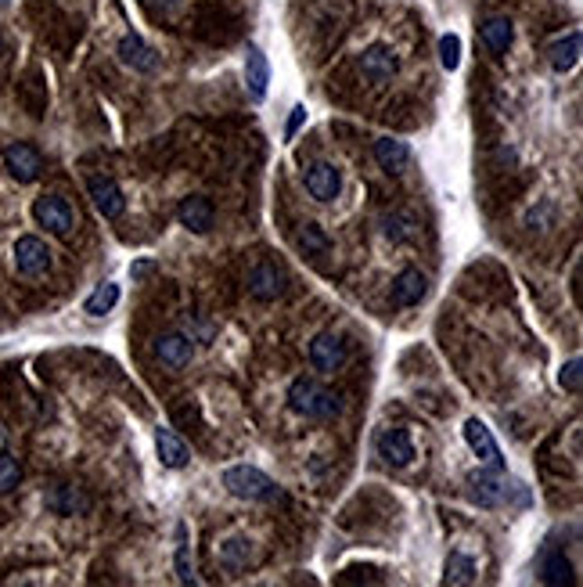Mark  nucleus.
I'll return each mask as SVG.
<instances>
[{"instance_id": "f257e3e1", "label": "nucleus", "mask_w": 583, "mask_h": 587, "mask_svg": "<svg viewBox=\"0 0 583 587\" xmlns=\"http://www.w3.org/2000/svg\"><path fill=\"white\" fill-rule=\"evenodd\" d=\"M289 408L295 415H302V419L324 422V419H335L342 411V397L335 390H324L317 379L299 375L289 386Z\"/></svg>"}, {"instance_id": "f03ea898", "label": "nucleus", "mask_w": 583, "mask_h": 587, "mask_svg": "<svg viewBox=\"0 0 583 587\" xmlns=\"http://www.w3.org/2000/svg\"><path fill=\"white\" fill-rule=\"evenodd\" d=\"M224 486H227V494H234L242 501H274V497H282L278 483L263 468H253V465L227 468L224 472Z\"/></svg>"}, {"instance_id": "7ed1b4c3", "label": "nucleus", "mask_w": 583, "mask_h": 587, "mask_svg": "<svg viewBox=\"0 0 583 587\" xmlns=\"http://www.w3.org/2000/svg\"><path fill=\"white\" fill-rule=\"evenodd\" d=\"M511 490H515V479H508L501 468H479L468 476V497L472 505L479 508H501L511 501Z\"/></svg>"}, {"instance_id": "20e7f679", "label": "nucleus", "mask_w": 583, "mask_h": 587, "mask_svg": "<svg viewBox=\"0 0 583 587\" xmlns=\"http://www.w3.org/2000/svg\"><path fill=\"white\" fill-rule=\"evenodd\" d=\"M33 220L40 224V227H47L51 235H69L72 231V206L62 198V195H40L36 202H33Z\"/></svg>"}, {"instance_id": "39448f33", "label": "nucleus", "mask_w": 583, "mask_h": 587, "mask_svg": "<svg viewBox=\"0 0 583 587\" xmlns=\"http://www.w3.org/2000/svg\"><path fill=\"white\" fill-rule=\"evenodd\" d=\"M14 267H18V274H25V278L47 274V271H51V249H47V242L36 238V235H22V238L14 242Z\"/></svg>"}, {"instance_id": "423d86ee", "label": "nucleus", "mask_w": 583, "mask_h": 587, "mask_svg": "<svg viewBox=\"0 0 583 587\" xmlns=\"http://www.w3.org/2000/svg\"><path fill=\"white\" fill-rule=\"evenodd\" d=\"M310 364H313L317 371H324V375L339 371V368L346 364V342H342V335L320 332V335L310 342Z\"/></svg>"}, {"instance_id": "0eeeda50", "label": "nucleus", "mask_w": 583, "mask_h": 587, "mask_svg": "<svg viewBox=\"0 0 583 587\" xmlns=\"http://www.w3.org/2000/svg\"><path fill=\"white\" fill-rule=\"evenodd\" d=\"M464 443L472 447V454L486 465V468H501L504 472V457H501V447L493 440V433L486 429V422H479V419H468L464 422Z\"/></svg>"}, {"instance_id": "6e6552de", "label": "nucleus", "mask_w": 583, "mask_h": 587, "mask_svg": "<svg viewBox=\"0 0 583 587\" xmlns=\"http://www.w3.org/2000/svg\"><path fill=\"white\" fill-rule=\"evenodd\" d=\"M4 166H7V173H11L18 184H29V180L40 177L43 159H40V151H36L33 145L14 141V145H7V151H4Z\"/></svg>"}, {"instance_id": "1a4fd4ad", "label": "nucleus", "mask_w": 583, "mask_h": 587, "mask_svg": "<svg viewBox=\"0 0 583 587\" xmlns=\"http://www.w3.org/2000/svg\"><path fill=\"white\" fill-rule=\"evenodd\" d=\"M87 191H91V198H94V206H98V213H101L105 220H119V217L127 213V198H123V191H119L116 180H109V177H91Z\"/></svg>"}, {"instance_id": "9d476101", "label": "nucleus", "mask_w": 583, "mask_h": 587, "mask_svg": "<svg viewBox=\"0 0 583 587\" xmlns=\"http://www.w3.org/2000/svg\"><path fill=\"white\" fill-rule=\"evenodd\" d=\"M397 69H400V58H397V51H393L389 43H371V47L364 51V58H360V72H364L368 80H375V83L393 80Z\"/></svg>"}, {"instance_id": "9b49d317", "label": "nucleus", "mask_w": 583, "mask_h": 587, "mask_svg": "<svg viewBox=\"0 0 583 587\" xmlns=\"http://www.w3.org/2000/svg\"><path fill=\"white\" fill-rule=\"evenodd\" d=\"M249 293H253V299H260V303H274L278 295L285 293V274L271 260H263V264H256L249 271Z\"/></svg>"}, {"instance_id": "f8f14e48", "label": "nucleus", "mask_w": 583, "mask_h": 587, "mask_svg": "<svg viewBox=\"0 0 583 587\" xmlns=\"http://www.w3.org/2000/svg\"><path fill=\"white\" fill-rule=\"evenodd\" d=\"M339 188H342V177L331 162H313L306 169V191L317 198V202H335L339 198Z\"/></svg>"}, {"instance_id": "ddd939ff", "label": "nucleus", "mask_w": 583, "mask_h": 587, "mask_svg": "<svg viewBox=\"0 0 583 587\" xmlns=\"http://www.w3.org/2000/svg\"><path fill=\"white\" fill-rule=\"evenodd\" d=\"M213 217H216V209H213V202H209L205 195H191V198H184V202L177 206L180 227H187V231H195V235H205V231L213 227Z\"/></svg>"}, {"instance_id": "4468645a", "label": "nucleus", "mask_w": 583, "mask_h": 587, "mask_svg": "<svg viewBox=\"0 0 583 587\" xmlns=\"http://www.w3.org/2000/svg\"><path fill=\"white\" fill-rule=\"evenodd\" d=\"M378 457H382L386 465H397V468L411 465V457H415V443H411V433H407L404 426H397V429H386V433L378 437Z\"/></svg>"}, {"instance_id": "2eb2a0df", "label": "nucleus", "mask_w": 583, "mask_h": 587, "mask_svg": "<svg viewBox=\"0 0 583 587\" xmlns=\"http://www.w3.org/2000/svg\"><path fill=\"white\" fill-rule=\"evenodd\" d=\"M245 87L253 94V101H263L267 98V87H271V62L260 47H249L245 54Z\"/></svg>"}, {"instance_id": "dca6fc26", "label": "nucleus", "mask_w": 583, "mask_h": 587, "mask_svg": "<svg viewBox=\"0 0 583 587\" xmlns=\"http://www.w3.org/2000/svg\"><path fill=\"white\" fill-rule=\"evenodd\" d=\"M425 293H429V278L422 271H415V267L400 271L397 282H393V303L397 306H418L425 299Z\"/></svg>"}, {"instance_id": "f3484780", "label": "nucleus", "mask_w": 583, "mask_h": 587, "mask_svg": "<svg viewBox=\"0 0 583 587\" xmlns=\"http://www.w3.org/2000/svg\"><path fill=\"white\" fill-rule=\"evenodd\" d=\"M191 353H195L191 350V339L180 335V332H166V335L155 339V357L162 364H169V368H184L191 361Z\"/></svg>"}, {"instance_id": "a211bd4d", "label": "nucleus", "mask_w": 583, "mask_h": 587, "mask_svg": "<svg viewBox=\"0 0 583 587\" xmlns=\"http://www.w3.org/2000/svg\"><path fill=\"white\" fill-rule=\"evenodd\" d=\"M119 62L130 65V69H138V72H151L158 58H155V51L148 47L138 33H127V36L119 40Z\"/></svg>"}, {"instance_id": "6ab92c4d", "label": "nucleus", "mask_w": 583, "mask_h": 587, "mask_svg": "<svg viewBox=\"0 0 583 587\" xmlns=\"http://www.w3.org/2000/svg\"><path fill=\"white\" fill-rule=\"evenodd\" d=\"M155 450H158V461L166 468H184L191 461V450L187 443L180 440L173 429H155Z\"/></svg>"}, {"instance_id": "aec40b11", "label": "nucleus", "mask_w": 583, "mask_h": 587, "mask_svg": "<svg viewBox=\"0 0 583 587\" xmlns=\"http://www.w3.org/2000/svg\"><path fill=\"white\" fill-rule=\"evenodd\" d=\"M375 159H378V166L386 173H404L411 166V148L404 141H397V138H378L375 141Z\"/></svg>"}, {"instance_id": "412c9836", "label": "nucleus", "mask_w": 583, "mask_h": 587, "mask_svg": "<svg viewBox=\"0 0 583 587\" xmlns=\"http://www.w3.org/2000/svg\"><path fill=\"white\" fill-rule=\"evenodd\" d=\"M256 541H249V537H227L220 548H216V559H220V566H227V570H245L253 559H256V548H253Z\"/></svg>"}, {"instance_id": "4be33fe9", "label": "nucleus", "mask_w": 583, "mask_h": 587, "mask_svg": "<svg viewBox=\"0 0 583 587\" xmlns=\"http://www.w3.org/2000/svg\"><path fill=\"white\" fill-rule=\"evenodd\" d=\"M479 36H483V43L490 47V54H508V47H511V36H515V29H511V18H504V14H497V18H486V22H483V29H479Z\"/></svg>"}, {"instance_id": "5701e85b", "label": "nucleus", "mask_w": 583, "mask_h": 587, "mask_svg": "<svg viewBox=\"0 0 583 587\" xmlns=\"http://www.w3.org/2000/svg\"><path fill=\"white\" fill-rule=\"evenodd\" d=\"M540 581L544 584H577V577H573V566H569V559L559 552V548H548L544 555H540Z\"/></svg>"}, {"instance_id": "b1692460", "label": "nucleus", "mask_w": 583, "mask_h": 587, "mask_svg": "<svg viewBox=\"0 0 583 587\" xmlns=\"http://www.w3.org/2000/svg\"><path fill=\"white\" fill-rule=\"evenodd\" d=\"M580 33H569V36H562L559 43H551V51H548V62H551V69L555 72H569V69H577V62H580Z\"/></svg>"}, {"instance_id": "393cba45", "label": "nucleus", "mask_w": 583, "mask_h": 587, "mask_svg": "<svg viewBox=\"0 0 583 587\" xmlns=\"http://www.w3.org/2000/svg\"><path fill=\"white\" fill-rule=\"evenodd\" d=\"M382 235H386L393 245L415 242V238H418V220H415L411 213H386V217H382Z\"/></svg>"}, {"instance_id": "a878e982", "label": "nucleus", "mask_w": 583, "mask_h": 587, "mask_svg": "<svg viewBox=\"0 0 583 587\" xmlns=\"http://www.w3.org/2000/svg\"><path fill=\"white\" fill-rule=\"evenodd\" d=\"M177 581L180 584H198L195 566H191V541H187V523H177Z\"/></svg>"}, {"instance_id": "bb28decb", "label": "nucleus", "mask_w": 583, "mask_h": 587, "mask_svg": "<svg viewBox=\"0 0 583 587\" xmlns=\"http://www.w3.org/2000/svg\"><path fill=\"white\" fill-rule=\"evenodd\" d=\"M119 303V285H112V282H101L94 293L87 295V303H83V310L91 313V317H105L112 306Z\"/></svg>"}, {"instance_id": "cd10ccee", "label": "nucleus", "mask_w": 583, "mask_h": 587, "mask_svg": "<svg viewBox=\"0 0 583 587\" xmlns=\"http://www.w3.org/2000/svg\"><path fill=\"white\" fill-rule=\"evenodd\" d=\"M47 505H51L54 512H62V515H76V512H83L91 501H87L76 486H58V490L47 497Z\"/></svg>"}, {"instance_id": "c85d7f7f", "label": "nucleus", "mask_w": 583, "mask_h": 587, "mask_svg": "<svg viewBox=\"0 0 583 587\" xmlns=\"http://www.w3.org/2000/svg\"><path fill=\"white\" fill-rule=\"evenodd\" d=\"M295 242H299V249H306V256H324V253L331 249L328 235H324L317 224H302L299 235H295Z\"/></svg>"}, {"instance_id": "c756f323", "label": "nucleus", "mask_w": 583, "mask_h": 587, "mask_svg": "<svg viewBox=\"0 0 583 587\" xmlns=\"http://www.w3.org/2000/svg\"><path fill=\"white\" fill-rule=\"evenodd\" d=\"M443 581H446V584H472V581H475V563H472L468 555L454 552V555L446 559V573H443Z\"/></svg>"}, {"instance_id": "7c9ffc66", "label": "nucleus", "mask_w": 583, "mask_h": 587, "mask_svg": "<svg viewBox=\"0 0 583 587\" xmlns=\"http://www.w3.org/2000/svg\"><path fill=\"white\" fill-rule=\"evenodd\" d=\"M439 65L446 72H454L461 65V36L457 33H443L439 36Z\"/></svg>"}, {"instance_id": "2f4dec72", "label": "nucleus", "mask_w": 583, "mask_h": 587, "mask_svg": "<svg viewBox=\"0 0 583 587\" xmlns=\"http://www.w3.org/2000/svg\"><path fill=\"white\" fill-rule=\"evenodd\" d=\"M18 479H22V468H18V461L7 454V450H0V494H7V490H14L18 486Z\"/></svg>"}, {"instance_id": "473e14b6", "label": "nucleus", "mask_w": 583, "mask_h": 587, "mask_svg": "<svg viewBox=\"0 0 583 587\" xmlns=\"http://www.w3.org/2000/svg\"><path fill=\"white\" fill-rule=\"evenodd\" d=\"M559 382L569 390V393H580V386H583V361L580 357H573L566 368H562V375H559Z\"/></svg>"}, {"instance_id": "72a5a7b5", "label": "nucleus", "mask_w": 583, "mask_h": 587, "mask_svg": "<svg viewBox=\"0 0 583 587\" xmlns=\"http://www.w3.org/2000/svg\"><path fill=\"white\" fill-rule=\"evenodd\" d=\"M302 123H306V109H302V105H295V109H292V116H289V127H285V141H292V138L299 134V127H302Z\"/></svg>"}, {"instance_id": "f704fd0d", "label": "nucleus", "mask_w": 583, "mask_h": 587, "mask_svg": "<svg viewBox=\"0 0 583 587\" xmlns=\"http://www.w3.org/2000/svg\"><path fill=\"white\" fill-rule=\"evenodd\" d=\"M141 4H148V7H162V11H169V7H177L180 0H141Z\"/></svg>"}, {"instance_id": "c9c22d12", "label": "nucleus", "mask_w": 583, "mask_h": 587, "mask_svg": "<svg viewBox=\"0 0 583 587\" xmlns=\"http://www.w3.org/2000/svg\"><path fill=\"white\" fill-rule=\"evenodd\" d=\"M148 271H151V264H148V260H141V264L134 267V278H141V274H148Z\"/></svg>"}, {"instance_id": "e433bc0d", "label": "nucleus", "mask_w": 583, "mask_h": 587, "mask_svg": "<svg viewBox=\"0 0 583 587\" xmlns=\"http://www.w3.org/2000/svg\"><path fill=\"white\" fill-rule=\"evenodd\" d=\"M0 54H4V36H0Z\"/></svg>"}, {"instance_id": "4c0bfd02", "label": "nucleus", "mask_w": 583, "mask_h": 587, "mask_svg": "<svg viewBox=\"0 0 583 587\" xmlns=\"http://www.w3.org/2000/svg\"><path fill=\"white\" fill-rule=\"evenodd\" d=\"M4 4H7V0H0V7H4Z\"/></svg>"}]
</instances>
